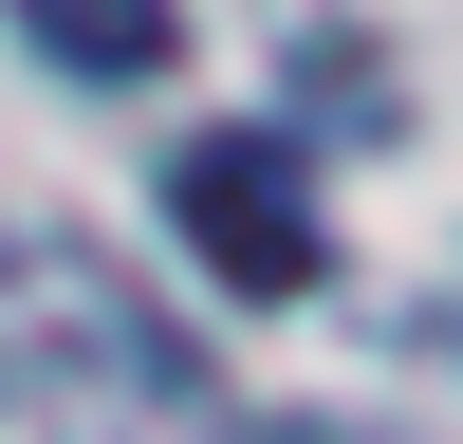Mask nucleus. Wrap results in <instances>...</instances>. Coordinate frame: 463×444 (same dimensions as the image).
<instances>
[{"label": "nucleus", "instance_id": "3", "mask_svg": "<svg viewBox=\"0 0 463 444\" xmlns=\"http://www.w3.org/2000/svg\"><path fill=\"white\" fill-rule=\"evenodd\" d=\"M279 444H371V426H279Z\"/></svg>", "mask_w": 463, "mask_h": 444}, {"label": "nucleus", "instance_id": "2", "mask_svg": "<svg viewBox=\"0 0 463 444\" xmlns=\"http://www.w3.org/2000/svg\"><path fill=\"white\" fill-rule=\"evenodd\" d=\"M0 19H19L37 56H56V74H111V93L185 56V19H167V0H0Z\"/></svg>", "mask_w": 463, "mask_h": 444}, {"label": "nucleus", "instance_id": "1", "mask_svg": "<svg viewBox=\"0 0 463 444\" xmlns=\"http://www.w3.org/2000/svg\"><path fill=\"white\" fill-rule=\"evenodd\" d=\"M167 222L204 241L222 296H316V259H334V222H316V185H297L279 130H185L167 148Z\"/></svg>", "mask_w": 463, "mask_h": 444}]
</instances>
